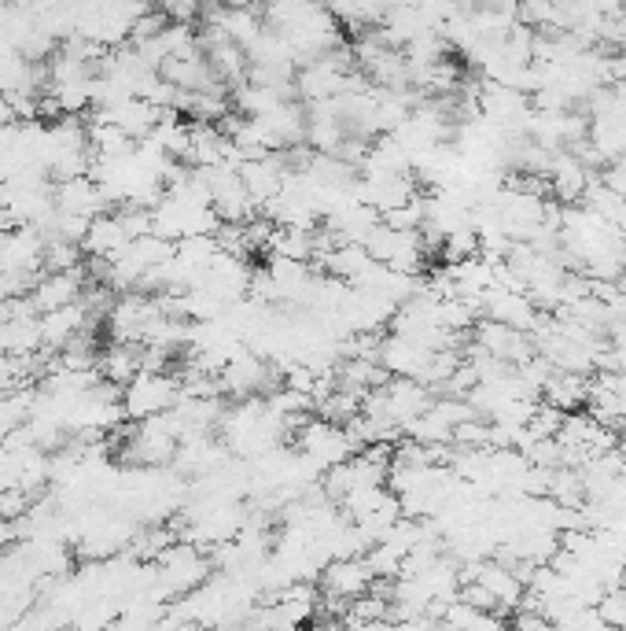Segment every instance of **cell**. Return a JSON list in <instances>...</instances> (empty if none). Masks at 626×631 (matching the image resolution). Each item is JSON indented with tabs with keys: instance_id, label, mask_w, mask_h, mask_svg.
Segmentation results:
<instances>
[{
	"instance_id": "9c48e42d",
	"label": "cell",
	"mask_w": 626,
	"mask_h": 631,
	"mask_svg": "<svg viewBox=\"0 0 626 631\" xmlns=\"http://www.w3.org/2000/svg\"><path fill=\"white\" fill-rule=\"evenodd\" d=\"M546 177H549V193H557L560 204H575V199H582V193H586V185H590L586 166H582L575 155H564V152L553 155Z\"/></svg>"
},
{
	"instance_id": "8fae6325",
	"label": "cell",
	"mask_w": 626,
	"mask_h": 631,
	"mask_svg": "<svg viewBox=\"0 0 626 631\" xmlns=\"http://www.w3.org/2000/svg\"><path fill=\"white\" fill-rule=\"evenodd\" d=\"M81 244H74V240H63V237H48L45 240V259H41V270H74L81 266Z\"/></svg>"
},
{
	"instance_id": "5b68a950",
	"label": "cell",
	"mask_w": 626,
	"mask_h": 631,
	"mask_svg": "<svg viewBox=\"0 0 626 631\" xmlns=\"http://www.w3.org/2000/svg\"><path fill=\"white\" fill-rule=\"evenodd\" d=\"M158 119H163V108H155V104L144 100V97H125L122 104H114V108H92V122L119 126V130L130 133L133 141H141V137H152Z\"/></svg>"
},
{
	"instance_id": "277c9868",
	"label": "cell",
	"mask_w": 626,
	"mask_h": 631,
	"mask_svg": "<svg viewBox=\"0 0 626 631\" xmlns=\"http://www.w3.org/2000/svg\"><path fill=\"white\" fill-rule=\"evenodd\" d=\"M56 196V210H67V215H85V218H97L103 210H111V199L103 193V185L92 174L81 177H67V182H56L52 188Z\"/></svg>"
},
{
	"instance_id": "ba28073f",
	"label": "cell",
	"mask_w": 626,
	"mask_h": 631,
	"mask_svg": "<svg viewBox=\"0 0 626 631\" xmlns=\"http://www.w3.org/2000/svg\"><path fill=\"white\" fill-rule=\"evenodd\" d=\"M125 248H130V233H125V226L119 222L114 210H103V215L92 218L81 237V251L85 255H97V259H114V255H122Z\"/></svg>"
},
{
	"instance_id": "7a4b0ae2",
	"label": "cell",
	"mask_w": 626,
	"mask_h": 631,
	"mask_svg": "<svg viewBox=\"0 0 626 631\" xmlns=\"http://www.w3.org/2000/svg\"><path fill=\"white\" fill-rule=\"evenodd\" d=\"M373 584H376V576H373V569H369L365 554L362 557H332V562L321 569L325 602H332V606L354 602V598L365 595Z\"/></svg>"
},
{
	"instance_id": "6da1fadb",
	"label": "cell",
	"mask_w": 626,
	"mask_h": 631,
	"mask_svg": "<svg viewBox=\"0 0 626 631\" xmlns=\"http://www.w3.org/2000/svg\"><path fill=\"white\" fill-rule=\"evenodd\" d=\"M177 395H182V381H177V373H166V370L163 373H147V370H141L130 384L122 388L125 417L144 421V417L166 414V410L177 403Z\"/></svg>"
},
{
	"instance_id": "8992f818",
	"label": "cell",
	"mask_w": 626,
	"mask_h": 631,
	"mask_svg": "<svg viewBox=\"0 0 626 631\" xmlns=\"http://www.w3.org/2000/svg\"><path fill=\"white\" fill-rule=\"evenodd\" d=\"M41 318V344H45V351H59V347H67L74 336L78 333H97L89 325V311L81 307V300L78 303H67V307H56V311H45V314H37Z\"/></svg>"
},
{
	"instance_id": "52a82bcc",
	"label": "cell",
	"mask_w": 626,
	"mask_h": 631,
	"mask_svg": "<svg viewBox=\"0 0 626 631\" xmlns=\"http://www.w3.org/2000/svg\"><path fill=\"white\" fill-rule=\"evenodd\" d=\"M428 359H431V347H424L398 333L384 336V340H380V351H376V362L384 366L391 377H420Z\"/></svg>"
},
{
	"instance_id": "7c38bea8",
	"label": "cell",
	"mask_w": 626,
	"mask_h": 631,
	"mask_svg": "<svg viewBox=\"0 0 626 631\" xmlns=\"http://www.w3.org/2000/svg\"><path fill=\"white\" fill-rule=\"evenodd\" d=\"M12 122H15V108H12V100L0 93V130H4V126H12Z\"/></svg>"
},
{
	"instance_id": "3957f363",
	"label": "cell",
	"mask_w": 626,
	"mask_h": 631,
	"mask_svg": "<svg viewBox=\"0 0 626 631\" xmlns=\"http://www.w3.org/2000/svg\"><path fill=\"white\" fill-rule=\"evenodd\" d=\"M85 285H89V273L85 266H74V270H41V278L34 281L30 289V300H34V311L45 314V311H56V307H67V303H78Z\"/></svg>"
},
{
	"instance_id": "30bf717a",
	"label": "cell",
	"mask_w": 626,
	"mask_h": 631,
	"mask_svg": "<svg viewBox=\"0 0 626 631\" xmlns=\"http://www.w3.org/2000/svg\"><path fill=\"white\" fill-rule=\"evenodd\" d=\"M97 370L103 381L125 388L133 381L136 373H141V344H108V351H100V362Z\"/></svg>"
}]
</instances>
